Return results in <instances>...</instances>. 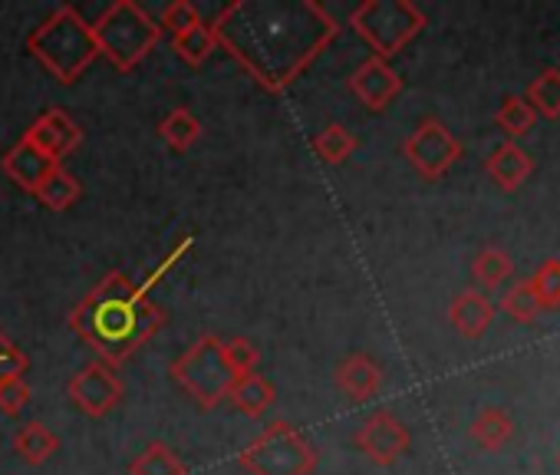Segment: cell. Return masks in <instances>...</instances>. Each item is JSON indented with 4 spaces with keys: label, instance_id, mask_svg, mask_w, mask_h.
<instances>
[{
    "label": "cell",
    "instance_id": "1",
    "mask_svg": "<svg viewBox=\"0 0 560 475\" xmlns=\"http://www.w3.org/2000/svg\"><path fill=\"white\" fill-rule=\"evenodd\" d=\"M211 27L218 47L267 93H284L340 34L337 18L314 0H234Z\"/></svg>",
    "mask_w": 560,
    "mask_h": 475
},
{
    "label": "cell",
    "instance_id": "2",
    "mask_svg": "<svg viewBox=\"0 0 560 475\" xmlns=\"http://www.w3.org/2000/svg\"><path fill=\"white\" fill-rule=\"evenodd\" d=\"M165 308H159L152 294L136 288L122 271L106 275L70 311L73 334L113 370L139 354L165 327Z\"/></svg>",
    "mask_w": 560,
    "mask_h": 475
},
{
    "label": "cell",
    "instance_id": "3",
    "mask_svg": "<svg viewBox=\"0 0 560 475\" xmlns=\"http://www.w3.org/2000/svg\"><path fill=\"white\" fill-rule=\"evenodd\" d=\"M27 50L63 83L73 86L100 57L96 40H93V24H86L80 18L77 8L63 4L57 8L31 37H27Z\"/></svg>",
    "mask_w": 560,
    "mask_h": 475
},
{
    "label": "cell",
    "instance_id": "4",
    "mask_svg": "<svg viewBox=\"0 0 560 475\" xmlns=\"http://www.w3.org/2000/svg\"><path fill=\"white\" fill-rule=\"evenodd\" d=\"M93 40L100 57H106L119 73H129L159 47L162 27L136 0H116L93 24Z\"/></svg>",
    "mask_w": 560,
    "mask_h": 475
},
{
    "label": "cell",
    "instance_id": "5",
    "mask_svg": "<svg viewBox=\"0 0 560 475\" xmlns=\"http://www.w3.org/2000/svg\"><path fill=\"white\" fill-rule=\"evenodd\" d=\"M317 462L320 455L311 439L288 419L270 422L237 452V465L247 475H314Z\"/></svg>",
    "mask_w": 560,
    "mask_h": 475
},
{
    "label": "cell",
    "instance_id": "6",
    "mask_svg": "<svg viewBox=\"0 0 560 475\" xmlns=\"http://www.w3.org/2000/svg\"><path fill=\"white\" fill-rule=\"evenodd\" d=\"M350 27L370 44L373 57L389 60L425 27V14L409 0H366L350 14Z\"/></svg>",
    "mask_w": 560,
    "mask_h": 475
},
{
    "label": "cell",
    "instance_id": "7",
    "mask_svg": "<svg viewBox=\"0 0 560 475\" xmlns=\"http://www.w3.org/2000/svg\"><path fill=\"white\" fill-rule=\"evenodd\" d=\"M221 344L224 340H218L214 334H205L172 363V380L201 409H214L221 399H228V390H231V380H234V373L224 363Z\"/></svg>",
    "mask_w": 560,
    "mask_h": 475
},
{
    "label": "cell",
    "instance_id": "8",
    "mask_svg": "<svg viewBox=\"0 0 560 475\" xmlns=\"http://www.w3.org/2000/svg\"><path fill=\"white\" fill-rule=\"evenodd\" d=\"M402 155L422 178H442L462 155V142L439 119H422L402 142Z\"/></svg>",
    "mask_w": 560,
    "mask_h": 475
},
{
    "label": "cell",
    "instance_id": "9",
    "mask_svg": "<svg viewBox=\"0 0 560 475\" xmlns=\"http://www.w3.org/2000/svg\"><path fill=\"white\" fill-rule=\"evenodd\" d=\"M67 393H70L73 406H77L83 416L103 419V416H109V413L122 403L126 386H122L119 373H116L109 363L93 360V363H86L83 370H77V373L70 376Z\"/></svg>",
    "mask_w": 560,
    "mask_h": 475
},
{
    "label": "cell",
    "instance_id": "10",
    "mask_svg": "<svg viewBox=\"0 0 560 475\" xmlns=\"http://www.w3.org/2000/svg\"><path fill=\"white\" fill-rule=\"evenodd\" d=\"M357 449L376 462V465H393L406 449H409V429L402 426V419L389 409H376L363 419V426L353 436Z\"/></svg>",
    "mask_w": 560,
    "mask_h": 475
},
{
    "label": "cell",
    "instance_id": "11",
    "mask_svg": "<svg viewBox=\"0 0 560 475\" xmlns=\"http://www.w3.org/2000/svg\"><path fill=\"white\" fill-rule=\"evenodd\" d=\"M21 142H27V146L37 149L44 159H50L54 165H60L70 152L80 149L83 129H80L63 109H47L37 123H31V129L21 136Z\"/></svg>",
    "mask_w": 560,
    "mask_h": 475
},
{
    "label": "cell",
    "instance_id": "12",
    "mask_svg": "<svg viewBox=\"0 0 560 475\" xmlns=\"http://www.w3.org/2000/svg\"><path fill=\"white\" fill-rule=\"evenodd\" d=\"M347 86H350V93H353L366 109H373V113H383V109L402 93L399 73L389 67V60H380V57L363 60V63L353 70V77L347 80Z\"/></svg>",
    "mask_w": 560,
    "mask_h": 475
},
{
    "label": "cell",
    "instance_id": "13",
    "mask_svg": "<svg viewBox=\"0 0 560 475\" xmlns=\"http://www.w3.org/2000/svg\"><path fill=\"white\" fill-rule=\"evenodd\" d=\"M334 383H337V390L347 399L363 403V399H370V396L380 393V386H383V367L370 354H353V357H347L337 367Z\"/></svg>",
    "mask_w": 560,
    "mask_h": 475
},
{
    "label": "cell",
    "instance_id": "14",
    "mask_svg": "<svg viewBox=\"0 0 560 475\" xmlns=\"http://www.w3.org/2000/svg\"><path fill=\"white\" fill-rule=\"evenodd\" d=\"M448 321H452V327L462 337L478 340L491 327V321H494V304L481 291H462L448 304Z\"/></svg>",
    "mask_w": 560,
    "mask_h": 475
},
{
    "label": "cell",
    "instance_id": "15",
    "mask_svg": "<svg viewBox=\"0 0 560 475\" xmlns=\"http://www.w3.org/2000/svg\"><path fill=\"white\" fill-rule=\"evenodd\" d=\"M54 169L50 159H44L37 149H31L27 142H18L4 159H0V172H4L14 185H21L24 192H37V185L47 178V172Z\"/></svg>",
    "mask_w": 560,
    "mask_h": 475
},
{
    "label": "cell",
    "instance_id": "16",
    "mask_svg": "<svg viewBox=\"0 0 560 475\" xmlns=\"http://www.w3.org/2000/svg\"><path fill=\"white\" fill-rule=\"evenodd\" d=\"M485 169H488V175L498 182V188H504V192H514L517 185H524L527 182V175L534 172V162H530V155L517 146V142H501L494 152H491V159L485 162Z\"/></svg>",
    "mask_w": 560,
    "mask_h": 475
},
{
    "label": "cell",
    "instance_id": "17",
    "mask_svg": "<svg viewBox=\"0 0 560 475\" xmlns=\"http://www.w3.org/2000/svg\"><path fill=\"white\" fill-rule=\"evenodd\" d=\"M228 399L237 413L244 416H264L273 399H277V390L270 380H264L260 373H244V376H234L231 380V390H228Z\"/></svg>",
    "mask_w": 560,
    "mask_h": 475
},
{
    "label": "cell",
    "instance_id": "18",
    "mask_svg": "<svg viewBox=\"0 0 560 475\" xmlns=\"http://www.w3.org/2000/svg\"><path fill=\"white\" fill-rule=\"evenodd\" d=\"M80 195H83V185L63 169V165H54L50 172H47V178L37 185V192H34V198L40 201V205H47L50 211H67V208H73L77 201H80Z\"/></svg>",
    "mask_w": 560,
    "mask_h": 475
},
{
    "label": "cell",
    "instance_id": "19",
    "mask_svg": "<svg viewBox=\"0 0 560 475\" xmlns=\"http://www.w3.org/2000/svg\"><path fill=\"white\" fill-rule=\"evenodd\" d=\"M57 449H60V436L50 432L44 422H27L14 432V452L27 465H44Z\"/></svg>",
    "mask_w": 560,
    "mask_h": 475
},
{
    "label": "cell",
    "instance_id": "20",
    "mask_svg": "<svg viewBox=\"0 0 560 475\" xmlns=\"http://www.w3.org/2000/svg\"><path fill=\"white\" fill-rule=\"evenodd\" d=\"M201 123H198V116L191 113V109H185V106H175L172 113H165L162 119H159V136L175 149V152H188L198 139H201Z\"/></svg>",
    "mask_w": 560,
    "mask_h": 475
},
{
    "label": "cell",
    "instance_id": "21",
    "mask_svg": "<svg viewBox=\"0 0 560 475\" xmlns=\"http://www.w3.org/2000/svg\"><path fill=\"white\" fill-rule=\"evenodd\" d=\"M172 47H175V54H178L182 63H188V67H205V63L211 60V54L218 50V37H214V27H211L208 21H201L198 27H191V31L172 37Z\"/></svg>",
    "mask_w": 560,
    "mask_h": 475
},
{
    "label": "cell",
    "instance_id": "22",
    "mask_svg": "<svg viewBox=\"0 0 560 475\" xmlns=\"http://www.w3.org/2000/svg\"><path fill=\"white\" fill-rule=\"evenodd\" d=\"M357 146H360V139H357L343 123H327V126L314 136V142H311V149L317 152V159H324L327 165L347 162V159L357 152Z\"/></svg>",
    "mask_w": 560,
    "mask_h": 475
},
{
    "label": "cell",
    "instance_id": "23",
    "mask_svg": "<svg viewBox=\"0 0 560 475\" xmlns=\"http://www.w3.org/2000/svg\"><path fill=\"white\" fill-rule=\"evenodd\" d=\"M129 475H188V465L165 442H149L129 465Z\"/></svg>",
    "mask_w": 560,
    "mask_h": 475
},
{
    "label": "cell",
    "instance_id": "24",
    "mask_svg": "<svg viewBox=\"0 0 560 475\" xmlns=\"http://www.w3.org/2000/svg\"><path fill=\"white\" fill-rule=\"evenodd\" d=\"M511 432H514V422H511V416H508L504 409H498V406L481 409V413L475 416L471 429H468V436H471L481 449H488V452L501 449V445L511 439Z\"/></svg>",
    "mask_w": 560,
    "mask_h": 475
},
{
    "label": "cell",
    "instance_id": "25",
    "mask_svg": "<svg viewBox=\"0 0 560 475\" xmlns=\"http://www.w3.org/2000/svg\"><path fill=\"white\" fill-rule=\"evenodd\" d=\"M511 271H514L511 255H508L504 248H494V245L481 248V252H478V258L471 262V275H475L478 288H485V291L501 288V285L511 278Z\"/></svg>",
    "mask_w": 560,
    "mask_h": 475
},
{
    "label": "cell",
    "instance_id": "26",
    "mask_svg": "<svg viewBox=\"0 0 560 475\" xmlns=\"http://www.w3.org/2000/svg\"><path fill=\"white\" fill-rule=\"evenodd\" d=\"M527 103H530V109L537 113V116H544V119H557L560 116V70H544L534 83H530V90H527V96H524Z\"/></svg>",
    "mask_w": 560,
    "mask_h": 475
},
{
    "label": "cell",
    "instance_id": "27",
    "mask_svg": "<svg viewBox=\"0 0 560 475\" xmlns=\"http://www.w3.org/2000/svg\"><path fill=\"white\" fill-rule=\"evenodd\" d=\"M501 311H504L508 317L521 321V324H530L544 308H540V301H537V294H534L530 281H517V285H511V288L504 291V298H501Z\"/></svg>",
    "mask_w": 560,
    "mask_h": 475
},
{
    "label": "cell",
    "instance_id": "28",
    "mask_svg": "<svg viewBox=\"0 0 560 475\" xmlns=\"http://www.w3.org/2000/svg\"><path fill=\"white\" fill-rule=\"evenodd\" d=\"M498 126L511 136V142L514 139H521L524 132H530V126L537 123V113L530 109V103L524 100V96H511V100H504V106L498 109Z\"/></svg>",
    "mask_w": 560,
    "mask_h": 475
},
{
    "label": "cell",
    "instance_id": "29",
    "mask_svg": "<svg viewBox=\"0 0 560 475\" xmlns=\"http://www.w3.org/2000/svg\"><path fill=\"white\" fill-rule=\"evenodd\" d=\"M530 281V288H534V294H537V301H540V308L547 311V308H560V262H544L537 271H534V278H527Z\"/></svg>",
    "mask_w": 560,
    "mask_h": 475
},
{
    "label": "cell",
    "instance_id": "30",
    "mask_svg": "<svg viewBox=\"0 0 560 475\" xmlns=\"http://www.w3.org/2000/svg\"><path fill=\"white\" fill-rule=\"evenodd\" d=\"M224 350V363L234 376H244V373H257V363H260V350L247 340V337H234L228 344H221Z\"/></svg>",
    "mask_w": 560,
    "mask_h": 475
},
{
    "label": "cell",
    "instance_id": "31",
    "mask_svg": "<svg viewBox=\"0 0 560 475\" xmlns=\"http://www.w3.org/2000/svg\"><path fill=\"white\" fill-rule=\"evenodd\" d=\"M31 396H34V390L24 373H8L0 380V413L4 416H18L31 403Z\"/></svg>",
    "mask_w": 560,
    "mask_h": 475
},
{
    "label": "cell",
    "instance_id": "32",
    "mask_svg": "<svg viewBox=\"0 0 560 475\" xmlns=\"http://www.w3.org/2000/svg\"><path fill=\"white\" fill-rule=\"evenodd\" d=\"M198 24H201V11L195 4H188V0H175V4H168L162 11V24L159 27L168 31L172 37H178V34H185V31H191Z\"/></svg>",
    "mask_w": 560,
    "mask_h": 475
},
{
    "label": "cell",
    "instance_id": "33",
    "mask_svg": "<svg viewBox=\"0 0 560 475\" xmlns=\"http://www.w3.org/2000/svg\"><path fill=\"white\" fill-rule=\"evenodd\" d=\"M27 370V354L0 331V380H4L8 373H24Z\"/></svg>",
    "mask_w": 560,
    "mask_h": 475
},
{
    "label": "cell",
    "instance_id": "34",
    "mask_svg": "<svg viewBox=\"0 0 560 475\" xmlns=\"http://www.w3.org/2000/svg\"><path fill=\"white\" fill-rule=\"evenodd\" d=\"M191 245H195L191 238H182V242H178V248H172V255H168V258H165V262H162V265H159V268H155V271L149 275V278H145V285H139V288L152 294V288H155V285H159V281H162V278H165V275H168V271H172V268H175V265H178V262H182L185 255H188V252H191Z\"/></svg>",
    "mask_w": 560,
    "mask_h": 475
}]
</instances>
